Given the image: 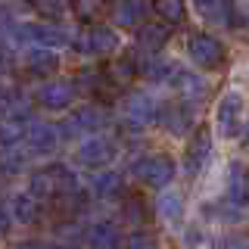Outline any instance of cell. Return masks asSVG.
<instances>
[{"label": "cell", "instance_id": "cell-1", "mask_svg": "<svg viewBox=\"0 0 249 249\" xmlns=\"http://www.w3.org/2000/svg\"><path fill=\"white\" fill-rule=\"evenodd\" d=\"M28 190L44 202H56V199H62V196H69V193L78 190V178H75V171L69 165L53 162V165H44V168H37L35 175H31Z\"/></svg>", "mask_w": 249, "mask_h": 249}, {"label": "cell", "instance_id": "cell-2", "mask_svg": "<svg viewBox=\"0 0 249 249\" xmlns=\"http://www.w3.org/2000/svg\"><path fill=\"white\" fill-rule=\"evenodd\" d=\"M175 159L165 153H153V156H143V159L134 162V175L140 178V184L146 187H156V190H162V187H168L175 181Z\"/></svg>", "mask_w": 249, "mask_h": 249}, {"label": "cell", "instance_id": "cell-3", "mask_svg": "<svg viewBox=\"0 0 249 249\" xmlns=\"http://www.w3.org/2000/svg\"><path fill=\"white\" fill-rule=\"evenodd\" d=\"M115 47H119V35L109 25H103V22H93L75 37V50L84 53V56H97V59L115 53Z\"/></svg>", "mask_w": 249, "mask_h": 249}, {"label": "cell", "instance_id": "cell-4", "mask_svg": "<svg viewBox=\"0 0 249 249\" xmlns=\"http://www.w3.org/2000/svg\"><path fill=\"white\" fill-rule=\"evenodd\" d=\"M187 53L199 69H218L224 62V44L218 37L206 35V31H196V35L187 37Z\"/></svg>", "mask_w": 249, "mask_h": 249}, {"label": "cell", "instance_id": "cell-5", "mask_svg": "<svg viewBox=\"0 0 249 249\" xmlns=\"http://www.w3.org/2000/svg\"><path fill=\"white\" fill-rule=\"evenodd\" d=\"M16 41L19 44H31V47H62L72 41L69 31H62L56 25H44V22H25L16 28Z\"/></svg>", "mask_w": 249, "mask_h": 249}, {"label": "cell", "instance_id": "cell-6", "mask_svg": "<svg viewBox=\"0 0 249 249\" xmlns=\"http://www.w3.org/2000/svg\"><path fill=\"white\" fill-rule=\"evenodd\" d=\"M62 143V128L53 122H31L25 128V146L35 156H50Z\"/></svg>", "mask_w": 249, "mask_h": 249}, {"label": "cell", "instance_id": "cell-7", "mask_svg": "<svg viewBox=\"0 0 249 249\" xmlns=\"http://www.w3.org/2000/svg\"><path fill=\"white\" fill-rule=\"evenodd\" d=\"M243 93L231 90L221 97V103H218V112H215V122H218V131H221V137H237L240 131H243Z\"/></svg>", "mask_w": 249, "mask_h": 249}, {"label": "cell", "instance_id": "cell-8", "mask_svg": "<svg viewBox=\"0 0 249 249\" xmlns=\"http://www.w3.org/2000/svg\"><path fill=\"white\" fill-rule=\"evenodd\" d=\"M75 93H78V88L72 81H44L35 90V106L47 109V112H62V109L72 106Z\"/></svg>", "mask_w": 249, "mask_h": 249}, {"label": "cell", "instance_id": "cell-9", "mask_svg": "<svg viewBox=\"0 0 249 249\" xmlns=\"http://www.w3.org/2000/svg\"><path fill=\"white\" fill-rule=\"evenodd\" d=\"M115 159V140L106 134H90L78 146V162L84 168H106Z\"/></svg>", "mask_w": 249, "mask_h": 249}, {"label": "cell", "instance_id": "cell-10", "mask_svg": "<svg viewBox=\"0 0 249 249\" xmlns=\"http://www.w3.org/2000/svg\"><path fill=\"white\" fill-rule=\"evenodd\" d=\"M100 128H106V109L103 106H81L72 112V119L66 122L62 134L78 137V134H100Z\"/></svg>", "mask_w": 249, "mask_h": 249}, {"label": "cell", "instance_id": "cell-11", "mask_svg": "<svg viewBox=\"0 0 249 249\" xmlns=\"http://www.w3.org/2000/svg\"><path fill=\"white\" fill-rule=\"evenodd\" d=\"M209 156H212V131L206 128V124H199L196 131H193L190 143H187V153H184V165L190 175H199L202 168H206Z\"/></svg>", "mask_w": 249, "mask_h": 249}, {"label": "cell", "instance_id": "cell-12", "mask_svg": "<svg viewBox=\"0 0 249 249\" xmlns=\"http://www.w3.org/2000/svg\"><path fill=\"white\" fill-rule=\"evenodd\" d=\"M193 112H196V106H190V103H184V100H178V103L162 106L159 124L168 131V134L181 137V134H187V131L193 128Z\"/></svg>", "mask_w": 249, "mask_h": 249}, {"label": "cell", "instance_id": "cell-13", "mask_svg": "<svg viewBox=\"0 0 249 249\" xmlns=\"http://www.w3.org/2000/svg\"><path fill=\"white\" fill-rule=\"evenodd\" d=\"M175 90H178V97L184 100V103H190V106H199V103H206V97H209V84H206V78L196 75V72H190V69H178V75H175Z\"/></svg>", "mask_w": 249, "mask_h": 249}, {"label": "cell", "instance_id": "cell-14", "mask_svg": "<svg viewBox=\"0 0 249 249\" xmlns=\"http://www.w3.org/2000/svg\"><path fill=\"white\" fill-rule=\"evenodd\" d=\"M159 112L162 106L150 93H131L128 97V124H134V128H146V124L159 122Z\"/></svg>", "mask_w": 249, "mask_h": 249}, {"label": "cell", "instance_id": "cell-15", "mask_svg": "<svg viewBox=\"0 0 249 249\" xmlns=\"http://www.w3.org/2000/svg\"><path fill=\"white\" fill-rule=\"evenodd\" d=\"M228 199L233 209L249 206V168L243 162H231L228 165Z\"/></svg>", "mask_w": 249, "mask_h": 249}, {"label": "cell", "instance_id": "cell-16", "mask_svg": "<svg viewBox=\"0 0 249 249\" xmlns=\"http://www.w3.org/2000/svg\"><path fill=\"white\" fill-rule=\"evenodd\" d=\"M84 243L90 249H119L122 246V231L115 221H97L84 233Z\"/></svg>", "mask_w": 249, "mask_h": 249}, {"label": "cell", "instance_id": "cell-17", "mask_svg": "<svg viewBox=\"0 0 249 249\" xmlns=\"http://www.w3.org/2000/svg\"><path fill=\"white\" fill-rule=\"evenodd\" d=\"M25 69L31 75H53L59 69V53L53 50V47H28L25 50Z\"/></svg>", "mask_w": 249, "mask_h": 249}, {"label": "cell", "instance_id": "cell-18", "mask_svg": "<svg viewBox=\"0 0 249 249\" xmlns=\"http://www.w3.org/2000/svg\"><path fill=\"white\" fill-rule=\"evenodd\" d=\"M150 6L153 3H146V0H119V3L112 6L115 25H122V28H140V22L146 19Z\"/></svg>", "mask_w": 249, "mask_h": 249}, {"label": "cell", "instance_id": "cell-19", "mask_svg": "<svg viewBox=\"0 0 249 249\" xmlns=\"http://www.w3.org/2000/svg\"><path fill=\"white\" fill-rule=\"evenodd\" d=\"M10 209H13V218H16L19 224H35L37 218H41L44 199H37L31 190H25V193H16V196H13Z\"/></svg>", "mask_w": 249, "mask_h": 249}, {"label": "cell", "instance_id": "cell-20", "mask_svg": "<svg viewBox=\"0 0 249 249\" xmlns=\"http://www.w3.org/2000/svg\"><path fill=\"white\" fill-rule=\"evenodd\" d=\"M137 50H146V53H156L168 44V22L156 25V22H146V25L137 28V37H134Z\"/></svg>", "mask_w": 249, "mask_h": 249}, {"label": "cell", "instance_id": "cell-21", "mask_svg": "<svg viewBox=\"0 0 249 249\" xmlns=\"http://www.w3.org/2000/svg\"><path fill=\"white\" fill-rule=\"evenodd\" d=\"M193 6H196V13L202 19L215 22V25H231V19H233L231 0H193Z\"/></svg>", "mask_w": 249, "mask_h": 249}, {"label": "cell", "instance_id": "cell-22", "mask_svg": "<svg viewBox=\"0 0 249 249\" xmlns=\"http://www.w3.org/2000/svg\"><path fill=\"white\" fill-rule=\"evenodd\" d=\"M72 13L84 25H93L112 13V0H72Z\"/></svg>", "mask_w": 249, "mask_h": 249}, {"label": "cell", "instance_id": "cell-23", "mask_svg": "<svg viewBox=\"0 0 249 249\" xmlns=\"http://www.w3.org/2000/svg\"><path fill=\"white\" fill-rule=\"evenodd\" d=\"M90 190H93V196H97V199H115V196H122L124 181H122L119 171H100V175L93 178Z\"/></svg>", "mask_w": 249, "mask_h": 249}, {"label": "cell", "instance_id": "cell-24", "mask_svg": "<svg viewBox=\"0 0 249 249\" xmlns=\"http://www.w3.org/2000/svg\"><path fill=\"white\" fill-rule=\"evenodd\" d=\"M31 119V100H25L22 93H13L6 90L3 93V122H13V124H22Z\"/></svg>", "mask_w": 249, "mask_h": 249}, {"label": "cell", "instance_id": "cell-25", "mask_svg": "<svg viewBox=\"0 0 249 249\" xmlns=\"http://www.w3.org/2000/svg\"><path fill=\"white\" fill-rule=\"evenodd\" d=\"M156 212H159V218H165V221H181V218H184V196L175 193V190L159 193V199H156Z\"/></svg>", "mask_w": 249, "mask_h": 249}, {"label": "cell", "instance_id": "cell-26", "mask_svg": "<svg viewBox=\"0 0 249 249\" xmlns=\"http://www.w3.org/2000/svg\"><path fill=\"white\" fill-rule=\"evenodd\" d=\"M153 13L168 25H181L187 19V3L184 0H153Z\"/></svg>", "mask_w": 249, "mask_h": 249}, {"label": "cell", "instance_id": "cell-27", "mask_svg": "<svg viewBox=\"0 0 249 249\" xmlns=\"http://www.w3.org/2000/svg\"><path fill=\"white\" fill-rule=\"evenodd\" d=\"M106 75H109V81H112L115 88H128V84L134 81L140 72H137L134 59L124 56V59H119V62H109V66H106Z\"/></svg>", "mask_w": 249, "mask_h": 249}, {"label": "cell", "instance_id": "cell-28", "mask_svg": "<svg viewBox=\"0 0 249 249\" xmlns=\"http://www.w3.org/2000/svg\"><path fill=\"white\" fill-rule=\"evenodd\" d=\"M69 6H72V0H31V10L44 19H59Z\"/></svg>", "mask_w": 249, "mask_h": 249}, {"label": "cell", "instance_id": "cell-29", "mask_svg": "<svg viewBox=\"0 0 249 249\" xmlns=\"http://www.w3.org/2000/svg\"><path fill=\"white\" fill-rule=\"evenodd\" d=\"M22 165H25V150H22V143L3 146V175H16V171H22Z\"/></svg>", "mask_w": 249, "mask_h": 249}, {"label": "cell", "instance_id": "cell-30", "mask_svg": "<svg viewBox=\"0 0 249 249\" xmlns=\"http://www.w3.org/2000/svg\"><path fill=\"white\" fill-rule=\"evenodd\" d=\"M156 246H159V240L153 231H134L128 237V249H156Z\"/></svg>", "mask_w": 249, "mask_h": 249}, {"label": "cell", "instance_id": "cell-31", "mask_svg": "<svg viewBox=\"0 0 249 249\" xmlns=\"http://www.w3.org/2000/svg\"><path fill=\"white\" fill-rule=\"evenodd\" d=\"M122 215L124 218H128V221H143V218H146V206H143V202H140L137 196H131V199H124L122 202Z\"/></svg>", "mask_w": 249, "mask_h": 249}, {"label": "cell", "instance_id": "cell-32", "mask_svg": "<svg viewBox=\"0 0 249 249\" xmlns=\"http://www.w3.org/2000/svg\"><path fill=\"white\" fill-rule=\"evenodd\" d=\"M240 140H243L240 146H243V150H249V122L243 124V134H240Z\"/></svg>", "mask_w": 249, "mask_h": 249}, {"label": "cell", "instance_id": "cell-33", "mask_svg": "<svg viewBox=\"0 0 249 249\" xmlns=\"http://www.w3.org/2000/svg\"><path fill=\"white\" fill-rule=\"evenodd\" d=\"M19 249H47V246H41V243H25V246H19Z\"/></svg>", "mask_w": 249, "mask_h": 249}, {"label": "cell", "instance_id": "cell-34", "mask_svg": "<svg viewBox=\"0 0 249 249\" xmlns=\"http://www.w3.org/2000/svg\"><path fill=\"white\" fill-rule=\"evenodd\" d=\"M231 249H249V243H246V240H240V243H233Z\"/></svg>", "mask_w": 249, "mask_h": 249}]
</instances>
